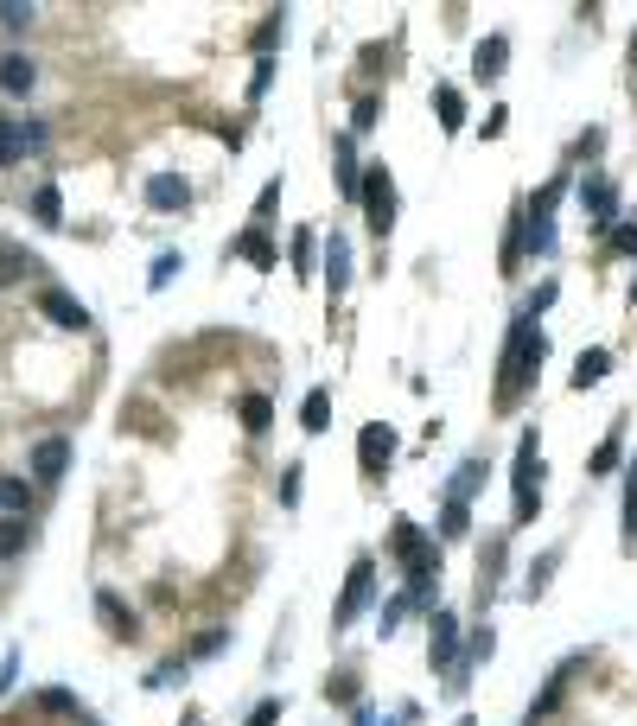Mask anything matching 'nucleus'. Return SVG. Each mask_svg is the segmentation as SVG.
I'll return each instance as SVG.
<instances>
[{"instance_id": "40", "label": "nucleus", "mask_w": 637, "mask_h": 726, "mask_svg": "<svg viewBox=\"0 0 637 726\" xmlns=\"http://www.w3.org/2000/svg\"><path fill=\"white\" fill-rule=\"evenodd\" d=\"M0 26H13V32L32 26V7H0Z\"/></svg>"}, {"instance_id": "21", "label": "nucleus", "mask_w": 637, "mask_h": 726, "mask_svg": "<svg viewBox=\"0 0 637 726\" xmlns=\"http://www.w3.org/2000/svg\"><path fill=\"white\" fill-rule=\"evenodd\" d=\"M606 370H612V351H580V363H574V389H593Z\"/></svg>"}, {"instance_id": "11", "label": "nucleus", "mask_w": 637, "mask_h": 726, "mask_svg": "<svg viewBox=\"0 0 637 726\" xmlns=\"http://www.w3.org/2000/svg\"><path fill=\"white\" fill-rule=\"evenodd\" d=\"M332 166H338V192L344 198H364V166H357L351 134H338V141H332Z\"/></svg>"}, {"instance_id": "5", "label": "nucleus", "mask_w": 637, "mask_h": 726, "mask_svg": "<svg viewBox=\"0 0 637 726\" xmlns=\"http://www.w3.org/2000/svg\"><path fill=\"white\" fill-rule=\"evenodd\" d=\"M427 663H434L440 676H453V669H459V618L446 612V605L427 618Z\"/></svg>"}, {"instance_id": "35", "label": "nucleus", "mask_w": 637, "mask_h": 726, "mask_svg": "<svg viewBox=\"0 0 637 726\" xmlns=\"http://www.w3.org/2000/svg\"><path fill=\"white\" fill-rule=\"evenodd\" d=\"M32 211H39V223H58V211H64V204H58V192H51V185H45V192L32 198Z\"/></svg>"}, {"instance_id": "26", "label": "nucleus", "mask_w": 637, "mask_h": 726, "mask_svg": "<svg viewBox=\"0 0 637 726\" xmlns=\"http://www.w3.org/2000/svg\"><path fill=\"white\" fill-rule=\"evenodd\" d=\"M26 548V523L20 516H0V555H20Z\"/></svg>"}, {"instance_id": "8", "label": "nucleus", "mask_w": 637, "mask_h": 726, "mask_svg": "<svg viewBox=\"0 0 637 726\" xmlns=\"http://www.w3.org/2000/svg\"><path fill=\"white\" fill-rule=\"evenodd\" d=\"M580 204H587L593 223H612L618 217V185L606 179V172H587V179H580Z\"/></svg>"}, {"instance_id": "13", "label": "nucleus", "mask_w": 637, "mask_h": 726, "mask_svg": "<svg viewBox=\"0 0 637 726\" xmlns=\"http://www.w3.org/2000/svg\"><path fill=\"white\" fill-rule=\"evenodd\" d=\"M504 535H485V555H478V605H485L497 593V580H504Z\"/></svg>"}, {"instance_id": "43", "label": "nucleus", "mask_w": 637, "mask_h": 726, "mask_svg": "<svg viewBox=\"0 0 637 726\" xmlns=\"http://www.w3.org/2000/svg\"><path fill=\"white\" fill-rule=\"evenodd\" d=\"M631 300H637V287H631Z\"/></svg>"}, {"instance_id": "29", "label": "nucleus", "mask_w": 637, "mask_h": 726, "mask_svg": "<svg viewBox=\"0 0 637 726\" xmlns=\"http://www.w3.org/2000/svg\"><path fill=\"white\" fill-rule=\"evenodd\" d=\"M440 535H446V542H459V535H466V504H446L440 510Z\"/></svg>"}, {"instance_id": "12", "label": "nucleus", "mask_w": 637, "mask_h": 726, "mask_svg": "<svg viewBox=\"0 0 637 726\" xmlns=\"http://www.w3.org/2000/svg\"><path fill=\"white\" fill-rule=\"evenodd\" d=\"M504 64H510V39H504V32H491V39L472 51V77L478 83H497V77H504Z\"/></svg>"}, {"instance_id": "19", "label": "nucleus", "mask_w": 637, "mask_h": 726, "mask_svg": "<svg viewBox=\"0 0 637 726\" xmlns=\"http://www.w3.org/2000/svg\"><path fill=\"white\" fill-rule=\"evenodd\" d=\"M96 612H102V625H109L115 637H134V612L115 593H96Z\"/></svg>"}, {"instance_id": "10", "label": "nucleus", "mask_w": 637, "mask_h": 726, "mask_svg": "<svg viewBox=\"0 0 637 726\" xmlns=\"http://www.w3.org/2000/svg\"><path fill=\"white\" fill-rule=\"evenodd\" d=\"M491 478V459L485 453H472V459H459V472H453V484H446V504H472L478 497V484Z\"/></svg>"}, {"instance_id": "33", "label": "nucleus", "mask_w": 637, "mask_h": 726, "mask_svg": "<svg viewBox=\"0 0 637 726\" xmlns=\"http://www.w3.org/2000/svg\"><path fill=\"white\" fill-rule=\"evenodd\" d=\"M376 115H383V96H357V134L376 128Z\"/></svg>"}, {"instance_id": "16", "label": "nucleus", "mask_w": 637, "mask_h": 726, "mask_svg": "<svg viewBox=\"0 0 637 726\" xmlns=\"http://www.w3.org/2000/svg\"><path fill=\"white\" fill-rule=\"evenodd\" d=\"M32 83H39L32 58H20V51H13V58H0V90H7V96H26Z\"/></svg>"}, {"instance_id": "34", "label": "nucleus", "mask_w": 637, "mask_h": 726, "mask_svg": "<svg viewBox=\"0 0 637 726\" xmlns=\"http://www.w3.org/2000/svg\"><path fill=\"white\" fill-rule=\"evenodd\" d=\"M300 478H306V472H300V465H287V472H281V504H287V510H294V504H300Z\"/></svg>"}, {"instance_id": "30", "label": "nucleus", "mask_w": 637, "mask_h": 726, "mask_svg": "<svg viewBox=\"0 0 637 726\" xmlns=\"http://www.w3.org/2000/svg\"><path fill=\"white\" fill-rule=\"evenodd\" d=\"M555 567H561V555H542L536 567H529V599H536V593H542V586H548V580H555Z\"/></svg>"}, {"instance_id": "3", "label": "nucleus", "mask_w": 637, "mask_h": 726, "mask_svg": "<svg viewBox=\"0 0 637 726\" xmlns=\"http://www.w3.org/2000/svg\"><path fill=\"white\" fill-rule=\"evenodd\" d=\"M364 217H370L376 236L395 230V179H389V166H364Z\"/></svg>"}, {"instance_id": "31", "label": "nucleus", "mask_w": 637, "mask_h": 726, "mask_svg": "<svg viewBox=\"0 0 637 726\" xmlns=\"http://www.w3.org/2000/svg\"><path fill=\"white\" fill-rule=\"evenodd\" d=\"M618 434H625V427H612V440H606V446L593 453V478H606L612 465H618Z\"/></svg>"}, {"instance_id": "22", "label": "nucleus", "mask_w": 637, "mask_h": 726, "mask_svg": "<svg viewBox=\"0 0 637 726\" xmlns=\"http://www.w3.org/2000/svg\"><path fill=\"white\" fill-rule=\"evenodd\" d=\"M26 497H32L26 478H0V516H26Z\"/></svg>"}, {"instance_id": "44", "label": "nucleus", "mask_w": 637, "mask_h": 726, "mask_svg": "<svg viewBox=\"0 0 637 726\" xmlns=\"http://www.w3.org/2000/svg\"><path fill=\"white\" fill-rule=\"evenodd\" d=\"M459 726H472V720H459Z\"/></svg>"}, {"instance_id": "23", "label": "nucleus", "mask_w": 637, "mask_h": 726, "mask_svg": "<svg viewBox=\"0 0 637 726\" xmlns=\"http://www.w3.org/2000/svg\"><path fill=\"white\" fill-rule=\"evenodd\" d=\"M434 109H440V121H446V128H466V102H459V90H446V83H440V90H434Z\"/></svg>"}, {"instance_id": "1", "label": "nucleus", "mask_w": 637, "mask_h": 726, "mask_svg": "<svg viewBox=\"0 0 637 726\" xmlns=\"http://www.w3.org/2000/svg\"><path fill=\"white\" fill-rule=\"evenodd\" d=\"M542 357H548V338H542V325L536 319H516L510 325V344H504V363H497V408H516L523 402V389L536 383V370H542Z\"/></svg>"}, {"instance_id": "24", "label": "nucleus", "mask_w": 637, "mask_h": 726, "mask_svg": "<svg viewBox=\"0 0 637 726\" xmlns=\"http://www.w3.org/2000/svg\"><path fill=\"white\" fill-rule=\"evenodd\" d=\"M268 421H274L268 395H243V427H249V434H268Z\"/></svg>"}, {"instance_id": "7", "label": "nucleus", "mask_w": 637, "mask_h": 726, "mask_svg": "<svg viewBox=\"0 0 637 726\" xmlns=\"http://www.w3.org/2000/svg\"><path fill=\"white\" fill-rule=\"evenodd\" d=\"M39 147H45V128H39V121H0V166L26 160V153H39Z\"/></svg>"}, {"instance_id": "38", "label": "nucleus", "mask_w": 637, "mask_h": 726, "mask_svg": "<svg viewBox=\"0 0 637 726\" xmlns=\"http://www.w3.org/2000/svg\"><path fill=\"white\" fill-rule=\"evenodd\" d=\"M294 268H300V274L313 268V230H300V242H294Z\"/></svg>"}, {"instance_id": "6", "label": "nucleus", "mask_w": 637, "mask_h": 726, "mask_svg": "<svg viewBox=\"0 0 637 726\" xmlns=\"http://www.w3.org/2000/svg\"><path fill=\"white\" fill-rule=\"evenodd\" d=\"M395 459V427L389 421H370L364 434H357V465H364V478H383Z\"/></svg>"}, {"instance_id": "36", "label": "nucleus", "mask_w": 637, "mask_h": 726, "mask_svg": "<svg viewBox=\"0 0 637 726\" xmlns=\"http://www.w3.org/2000/svg\"><path fill=\"white\" fill-rule=\"evenodd\" d=\"M612 249L618 255H637V223H612Z\"/></svg>"}, {"instance_id": "37", "label": "nucleus", "mask_w": 637, "mask_h": 726, "mask_svg": "<svg viewBox=\"0 0 637 726\" xmlns=\"http://www.w3.org/2000/svg\"><path fill=\"white\" fill-rule=\"evenodd\" d=\"M223 644H230V631H204V637H198V644H192V656H217Z\"/></svg>"}, {"instance_id": "14", "label": "nucleus", "mask_w": 637, "mask_h": 726, "mask_svg": "<svg viewBox=\"0 0 637 726\" xmlns=\"http://www.w3.org/2000/svg\"><path fill=\"white\" fill-rule=\"evenodd\" d=\"M325 287H332V293L351 287V242H344L338 230L325 236Z\"/></svg>"}, {"instance_id": "25", "label": "nucleus", "mask_w": 637, "mask_h": 726, "mask_svg": "<svg viewBox=\"0 0 637 726\" xmlns=\"http://www.w3.org/2000/svg\"><path fill=\"white\" fill-rule=\"evenodd\" d=\"M421 542H427V535H421L415 523H395V529H389V555H395V561H408Z\"/></svg>"}, {"instance_id": "2", "label": "nucleus", "mask_w": 637, "mask_h": 726, "mask_svg": "<svg viewBox=\"0 0 637 726\" xmlns=\"http://www.w3.org/2000/svg\"><path fill=\"white\" fill-rule=\"evenodd\" d=\"M542 434L529 427L523 440H516V472H510V516L516 523H536V510H542Z\"/></svg>"}, {"instance_id": "15", "label": "nucleus", "mask_w": 637, "mask_h": 726, "mask_svg": "<svg viewBox=\"0 0 637 726\" xmlns=\"http://www.w3.org/2000/svg\"><path fill=\"white\" fill-rule=\"evenodd\" d=\"M147 204H153V211H185V204H192V185L172 179V172H160V179H147Z\"/></svg>"}, {"instance_id": "42", "label": "nucleus", "mask_w": 637, "mask_h": 726, "mask_svg": "<svg viewBox=\"0 0 637 726\" xmlns=\"http://www.w3.org/2000/svg\"><path fill=\"white\" fill-rule=\"evenodd\" d=\"M185 726H204V720H198V714H185Z\"/></svg>"}, {"instance_id": "39", "label": "nucleus", "mask_w": 637, "mask_h": 726, "mask_svg": "<svg viewBox=\"0 0 637 726\" xmlns=\"http://www.w3.org/2000/svg\"><path fill=\"white\" fill-rule=\"evenodd\" d=\"M172 274H179V255H160V262H153V287H166Z\"/></svg>"}, {"instance_id": "27", "label": "nucleus", "mask_w": 637, "mask_h": 726, "mask_svg": "<svg viewBox=\"0 0 637 726\" xmlns=\"http://www.w3.org/2000/svg\"><path fill=\"white\" fill-rule=\"evenodd\" d=\"M529 249H536V255L555 249V217H529Z\"/></svg>"}, {"instance_id": "41", "label": "nucleus", "mask_w": 637, "mask_h": 726, "mask_svg": "<svg viewBox=\"0 0 637 726\" xmlns=\"http://www.w3.org/2000/svg\"><path fill=\"white\" fill-rule=\"evenodd\" d=\"M548 306H555V281H542V293H536V306H529V319H542Z\"/></svg>"}, {"instance_id": "32", "label": "nucleus", "mask_w": 637, "mask_h": 726, "mask_svg": "<svg viewBox=\"0 0 637 726\" xmlns=\"http://www.w3.org/2000/svg\"><path fill=\"white\" fill-rule=\"evenodd\" d=\"M243 726H281V695H268V701L255 707V714H249Z\"/></svg>"}, {"instance_id": "17", "label": "nucleus", "mask_w": 637, "mask_h": 726, "mask_svg": "<svg viewBox=\"0 0 637 726\" xmlns=\"http://www.w3.org/2000/svg\"><path fill=\"white\" fill-rule=\"evenodd\" d=\"M45 319H58V325H71V332H83V325H90V313H83V306L71 300V293H45Z\"/></svg>"}, {"instance_id": "18", "label": "nucleus", "mask_w": 637, "mask_h": 726, "mask_svg": "<svg viewBox=\"0 0 637 726\" xmlns=\"http://www.w3.org/2000/svg\"><path fill=\"white\" fill-rule=\"evenodd\" d=\"M325 421H332V389H313L300 402V427H306V434H325Z\"/></svg>"}, {"instance_id": "4", "label": "nucleus", "mask_w": 637, "mask_h": 726, "mask_svg": "<svg viewBox=\"0 0 637 726\" xmlns=\"http://www.w3.org/2000/svg\"><path fill=\"white\" fill-rule=\"evenodd\" d=\"M370 593H376V561H351L344 599L332 605V625H338V631H344V625H357V618H364V605H370Z\"/></svg>"}, {"instance_id": "9", "label": "nucleus", "mask_w": 637, "mask_h": 726, "mask_svg": "<svg viewBox=\"0 0 637 726\" xmlns=\"http://www.w3.org/2000/svg\"><path fill=\"white\" fill-rule=\"evenodd\" d=\"M64 465H71V440H64V434H51V440L32 446V478H39V484H58Z\"/></svg>"}, {"instance_id": "20", "label": "nucleus", "mask_w": 637, "mask_h": 726, "mask_svg": "<svg viewBox=\"0 0 637 726\" xmlns=\"http://www.w3.org/2000/svg\"><path fill=\"white\" fill-rule=\"evenodd\" d=\"M236 255H243V262H255V268H274V242H268V230L262 223H255V230L236 242Z\"/></svg>"}, {"instance_id": "28", "label": "nucleus", "mask_w": 637, "mask_h": 726, "mask_svg": "<svg viewBox=\"0 0 637 726\" xmlns=\"http://www.w3.org/2000/svg\"><path fill=\"white\" fill-rule=\"evenodd\" d=\"M26 268H32V262H26V249H0V287H13Z\"/></svg>"}]
</instances>
